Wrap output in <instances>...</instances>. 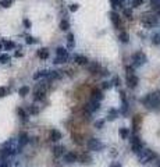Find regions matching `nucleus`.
<instances>
[{
  "label": "nucleus",
  "instance_id": "obj_5",
  "mask_svg": "<svg viewBox=\"0 0 160 167\" xmlns=\"http://www.w3.org/2000/svg\"><path fill=\"white\" fill-rule=\"evenodd\" d=\"M132 60H134V65H141L146 63V56L142 52H137L132 56Z\"/></svg>",
  "mask_w": 160,
  "mask_h": 167
},
{
  "label": "nucleus",
  "instance_id": "obj_42",
  "mask_svg": "<svg viewBox=\"0 0 160 167\" xmlns=\"http://www.w3.org/2000/svg\"><path fill=\"white\" fill-rule=\"evenodd\" d=\"M110 86H111V82H107V81H105L103 85H102V88H103V89H107V88H110Z\"/></svg>",
  "mask_w": 160,
  "mask_h": 167
},
{
  "label": "nucleus",
  "instance_id": "obj_47",
  "mask_svg": "<svg viewBox=\"0 0 160 167\" xmlns=\"http://www.w3.org/2000/svg\"><path fill=\"white\" fill-rule=\"evenodd\" d=\"M1 47H3V42H1V43H0V49H1Z\"/></svg>",
  "mask_w": 160,
  "mask_h": 167
},
{
  "label": "nucleus",
  "instance_id": "obj_11",
  "mask_svg": "<svg viewBox=\"0 0 160 167\" xmlns=\"http://www.w3.org/2000/svg\"><path fill=\"white\" fill-rule=\"evenodd\" d=\"M64 160H65V163H74L75 160H77V155H75L74 152L65 153L64 155Z\"/></svg>",
  "mask_w": 160,
  "mask_h": 167
},
{
  "label": "nucleus",
  "instance_id": "obj_18",
  "mask_svg": "<svg viewBox=\"0 0 160 167\" xmlns=\"http://www.w3.org/2000/svg\"><path fill=\"white\" fill-rule=\"evenodd\" d=\"M92 99H93V100H96V99L100 100V99H103V95H102V92H100L99 89H93V91H92Z\"/></svg>",
  "mask_w": 160,
  "mask_h": 167
},
{
  "label": "nucleus",
  "instance_id": "obj_20",
  "mask_svg": "<svg viewBox=\"0 0 160 167\" xmlns=\"http://www.w3.org/2000/svg\"><path fill=\"white\" fill-rule=\"evenodd\" d=\"M91 107H88L91 112H95V110H99V107H100V104H99V102L97 100H93L92 99V102H91V104H89Z\"/></svg>",
  "mask_w": 160,
  "mask_h": 167
},
{
  "label": "nucleus",
  "instance_id": "obj_17",
  "mask_svg": "<svg viewBox=\"0 0 160 167\" xmlns=\"http://www.w3.org/2000/svg\"><path fill=\"white\" fill-rule=\"evenodd\" d=\"M67 43H68V49H73L75 45V41H74V33H68L67 36Z\"/></svg>",
  "mask_w": 160,
  "mask_h": 167
},
{
  "label": "nucleus",
  "instance_id": "obj_7",
  "mask_svg": "<svg viewBox=\"0 0 160 167\" xmlns=\"http://www.w3.org/2000/svg\"><path fill=\"white\" fill-rule=\"evenodd\" d=\"M138 77L137 75H127V85L131 88V89H134V88H137V85H138Z\"/></svg>",
  "mask_w": 160,
  "mask_h": 167
},
{
  "label": "nucleus",
  "instance_id": "obj_8",
  "mask_svg": "<svg viewBox=\"0 0 160 167\" xmlns=\"http://www.w3.org/2000/svg\"><path fill=\"white\" fill-rule=\"evenodd\" d=\"M33 98H35V100H43L45 99V89H43V86H38L35 89Z\"/></svg>",
  "mask_w": 160,
  "mask_h": 167
},
{
  "label": "nucleus",
  "instance_id": "obj_38",
  "mask_svg": "<svg viewBox=\"0 0 160 167\" xmlns=\"http://www.w3.org/2000/svg\"><path fill=\"white\" fill-rule=\"evenodd\" d=\"M78 9H79V6H78L77 3H74V4H71V6H70V11H77Z\"/></svg>",
  "mask_w": 160,
  "mask_h": 167
},
{
  "label": "nucleus",
  "instance_id": "obj_39",
  "mask_svg": "<svg viewBox=\"0 0 160 167\" xmlns=\"http://www.w3.org/2000/svg\"><path fill=\"white\" fill-rule=\"evenodd\" d=\"M113 84H114L116 86H120V85H121V79H120L118 77H116V78L113 79Z\"/></svg>",
  "mask_w": 160,
  "mask_h": 167
},
{
  "label": "nucleus",
  "instance_id": "obj_3",
  "mask_svg": "<svg viewBox=\"0 0 160 167\" xmlns=\"http://www.w3.org/2000/svg\"><path fill=\"white\" fill-rule=\"evenodd\" d=\"M110 20H111V24L116 29H123V22H121V18L116 11H110Z\"/></svg>",
  "mask_w": 160,
  "mask_h": 167
},
{
  "label": "nucleus",
  "instance_id": "obj_35",
  "mask_svg": "<svg viewBox=\"0 0 160 167\" xmlns=\"http://www.w3.org/2000/svg\"><path fill=\"white\" fill-rule=\"evenodd\" d=\"M143 4V0H132V6L134 7H139Z\"/></svg>",
  "mask_w": 160,
  "mask_h": 167
},
{
  "label": "nucleus",
  "instance_id": "obj_1",
  "mask_svg": "<svg viewBox=\"0 0 160 167\" xmlns=\"http://www.w3.org/2000/svg\"><path fill=\"white\" fill-rule=\"evenodd\" d=\"M143 104L148 107V109H159L160 106V100H159V96H157V94H150L148 95L143 100Z\"/></svg>",
  "mask_w": 160,
  "mask_h": 167
},
{
  "label": "nucleus",
  "instance_id": "obj_24",
  "mask_svg": "<svg viewBox=\"0 0 160 167\" xmlns=\"http://www.w3.org/2000/svg\"><path fill=\"white\" fill-rule=\"evenodd\" d=\"M18 94H20V96H27V95L29 94V88L28 86H21L18 89Z\"/></svg>",
  "mask_w": 160,
  "mask_h": 167
},
{
  "label": "nucleus",
  "instance_id": "obj_22",
  "mask_svg": "<svg viewBox=\"0 0 160 167\" xmlns=\"http://www.w3.org/2000/svg\"><path fill=\"white\" fill-rule=\"evenodd\" d=\"M118 39L123 42V43H127V42H128V35H127V32H124V31L120 32V33H118Z\"/></svg>",
  "mask_w": 160,
  "mask_h": 167
},
{
  "label": "nucleus",
  "instance_id": "obj_27",
  "mask_svg": "<svg viewBox=\"0 0 160 167\" xmlns=\"http://www.w3.org/2000/svg\"><path fill=\"white\" fill-rule=\"evenodd\" d=\"M139 123H141V116H135L134 118V131H138L139 128Z\"/></svg>",
  "mask_w": 160,
  "mask_h": 167
},
{
  "label": "nucleus",
  "instance_id": "obj_16",
  "mask_svg": "<svg viewBox=\"0 0 160 167\" xmlns=\"http://www.w3.org/2000/svg\"><path fill=\"white\" fill-rule=\"evenodd\" d=\"M50 71H47V70H42V71H38V73L33 75V79H39V78H43V77H47Z\"/></svg>",
  "mask_w": 160,
  "mask_h": 167
},
{
  "label": "nucleus",
  "instance_id": "obj_2",
  "mask_svg": "<svg viewBox=\"0 0 160 167\" xmlns=\"http://www.w3.org/2000/svg\"><path fill=\"white\" fill-rule=\"evenodd\" d=\"M141 22L146 27V28H150L152 25H156L157 24V17L152 13H143L141 15Z\"/></svg>",
  "mask_w": 160,
  "mask_h": 167
},
{
  "label": "nucleus",
  "instance_id": "obj_43",
  "mask_svg": "<svg viewBox=\"0 0 160 167\" xmlns=\"http://www.w3.org/2000/svg\"><path fill=\"white\" fill-rule=\"evenodd\" d=\"M103 124H105V121H96V123H95L96 128H102V127H103Z\"/></svg>",
  "mask_w": 160,
  "mask_h": 167
},
{
  "label": "nucleus",
  "instance_id": "obj_4",
  "mask_svg": "<svg viewBox=\"0 0 160 167\" xmlns=\"http://www.w3.org/2000/svg\"><path fill=\"white\" fill-rule=\"evenodd\" d=\"M88 148L91 149V150H102L105 145L99 141V139H95V138H92L89 142H88Z\"/></svg>",
  "mask_w": 160,
  "mask_h": 167
},
{
  "label": "nucleus",
  "instance_id": "obj_19",
  "mask_svg": "<svg viewBox=\"0 0 160 167\" xmlns=\"http://www.w3.org/2000/svg\"><path fill=\"white\" fill-rule=\"evenodd\" d=\"M3 47L6 49V50H11V49H14L15 47V43L11 41H4L3 42Z\"/></svg>",
  "mask_w": 160,
  "mask_h": 167
},
{
  "label": "nucleus",
  "instance_id": "obj_26",
  "mask_svg": "<svg viewBox=\"0 0 160 167\" xmlns=\"http://www.w3.org/2000/svg\"><path fill=\"white\" fill-rule=\"evenodd\" d=\"M17 114L21 117V120H24V121L27 120V113H25V110H24V109L18 107V109H17Z\"/></svg>",
  "mask_w": 160,
  "mask_h": 167
},
{
  "label": "nucleus",
  "instance_id": "obj_10",
  "mask_svg": "<svg viewBox=\"0 0 160 167\" xmlns=\"http://www.w3.org/2000/svg\"><path fill=\"white\" fill-rule=\"evenodd\" d=\"M50 139L54 141V142L60 141V139H61V132H60L59 130H52V131H50Z\"/></svg>",
  "mask_w": 160,
  "mask_h": 167
},
{
  "label": "nucleus",
  "instance_id": "obj_34",
  "mask_svg": "<svg viewBox=\"0 0 160 167\" xmlns=\"http://www.w3.org/2000/svg\"><path fill=\"white\" fill-rule=\"evenodd\" d=\"M25 42H27L28 45H33V43H36V39H33L32 36H27V38H25Z\"/></svg>",
  "mask_w": 160,
  "mask_h": 167
},
{
  "label": "nucleus",
  "instance_id": "obj_6",
  "mask_svg": "<svg viewBox=\"0 0 160 167\" xmlns=\"http://www.w3.org/2000/svg\"><path fill=\"white\" fill-rule=\"evenodd\" d=\"M131 146H132V150L135 153H139V150L142 149V144H141V139H139L138 136H134L131 139Z\"/></svg>",
  "mask_w": 160,
  "mask_h": 167
},
{
  "label": "nucleus",
  "instance_id": "obj_15",
  "mask_svg": "<svg viewBox=\"0 0 160 167\" xmlns=\"http://www.w3.org/2000/svg\"><path fill=\"white\" fill-rule=\"evenodd\" d=\"M88 70H89V73L91 74H96L99 70H100V65H99L97 63H92V64L88 67Z\"/></svg>",
  "mask_w": 160,
  "mask_h": 167
},
{
  "label": "nucleus",
  "instance_id": "obj_9",
  "mask_svg": "<svg viewBox=\"0 0 160 167\" xmlns=\"http://www.w3.org/2000/svg\"><path fill=\"white\" fill-rule=\"evenodd\" d=\"M74 61L77 63V64H81V65H85V64H88V59H86L85 56H82V54H74Z\"/></svg>",
  "mask_w": 160,
  "mask_h": 167
},
{
  "label": "nucleus",
  "instance_id": "obj_32",
  "mask_svg": "<svg viewBox=\"0 0 160 167\" xmlns=\"http://www.w3.org/2000/svg\"><path fill=\"white\" fill-rule=\"evenodd\" d=\"M152 43L156 45V46H159L160 45V35H155V36L152 38Z\"/></svg>",
  "mask_w": 160,
  "mask_h": 167
},
{
  "label": "nucleus",
  "instance_id": "obj_36",
  "mask_svg": "<svg viewBox=\"0 0 160 167\" xmlns=\"http://www.w3.org/2000/svg\"><path fill=\"white\" fill-rule=\"evenodd\" d=\"M22 24H24V27H25V28H28V29L31 28V21L28 20V18H25V20L22 21Z\"/></svg>",
  "mask_w": 160,
  "mask_h": 167
},
{
  "label": "nucleus",
  "instance_id": "obj_28",
  "mask_svg": "<svg viewBox=\"0 0 160 167\" xmlns=\"http://www.w3.org/2000/svg\"><path fill=\"white\" fill-rule=\"evenodd\" d=\"M11 4H13V0H0V6H1V7H4V9L10 7Z\"/></svg>",
  "mask_w": 160,
  "mask_h": 167
},
{
  "label": "nucleus",
  "instance_id": "obj_30",
  "mask_svg": "<svg viewBox=\"0 0 160 167\" xmlns=\"http://www.w3.org/2000/svg\"><path fill=\"white\" fill-rule=\"evenodd\" d=\"M120 134H121V136H123L124 139H127V138H128V134H129V131H128L127 128H121V130H120Z\"/></svg>",
  "mask_w": 160,
  "mask_h": 167
},
{
  "label": "nucleus",
  "instance_id": "obj_14",
  "mask_svg": "<svg viewBox=\"0 0 160 167\" xmlns=\"http://www.w3.org/2000/svg\"><path fill=\"white\" fill-rule=\"evenodd\" d=\"M64 150H65V149H64V146H54L53 148V155L56 157H59V156H61V155L64 153Z\"/></svg>",
  "mask_w": 160,
  "mask_h": 167
},
{
  "label": "nucleus",
  "instance_id": "obj_44",
  "mask_svg": "<svg viewBox=\"0 0 160 167\" xmlns=\"http://www.w3.org/2000/svg\"><path fill=\"white\" fill-rule=\"evenodd\" d=\"M0 167H10V166H9V163H7V162H3V163L0 164Z\"/></svg>",
  "mask_w": 160,
  "mask_h": 167
},
{
  "label": "nucleus",
  "instance_id": "obj_33",
  "mask_svg": "<svg viewBox=\"0 0 160 167\" xmlns=\"http://www.w3.org/2000/svg\"><path fill=\"white\" fill-rule=\"evenodd\" d=\"M67 61V59H64V57H59V56H57V57H56V59H54V64H61V63H65Z\"/></svg>",
  "mask_w": 160,
  "mask_h": 167
},
{
  "label": "nucleus",
  "instance_id": "obj_21",
  "mask_svg": "<svg viewBox=\"0 0 160 167\" xmlns=\"http://www.w3.org/2000/svg\"><path fill=\"white\" fill-rule=\"evenodd\" d=\"M27 112H28L29 114H38V113H39V109H38L36 106L31 104V106H28V107H27Z\"/></svg>",
  "mask_w": 160,
  "mask_h": 167
},
{
  "label": "nucleus",
  "instance_id": "obj_25",
  "mask_svg": "<svg viewBox=\"0 0 160 167\" xmlns=\"http://www.w3.org/2000/svg\"><path fill=\"white\" fill-rule=\"evenodd\" d=\"M27 142H28V135H27L25 132H22L21 135H20V146L25 145Z\"/></svg>",
  "mask_w": 160,
  "mask_h": 167
},
{
  "label": "nucleus",
  "instance_id": "obj_45",
  "mask_svg": "<svg viewBox=\"0 0 160 167\" xmlns=\"http://www.w3.org/2000/svg\"><path fill=\"white\" fill-rule=\"evenodd\" d=\"M15 56H17V57H21L22 53H21V52H17V53H15Z\"/></svg>",
  "mask_w": 160,
  "mask_h": 167
},
{
  "label": "nucleus",
  "instance_id": "obj_31",
  "mask_svg": "<svg viewBox=\"0 0 160 167\" xmlns=\"http://www.w3.org/2000/svg\"><path fill=\"white\" fill-rule=\"evenodd\" d=\"M10 61V56L9 54H1L0 56V63H9Z\"/></svg>",
  "mask_w": 160,
  "mask_h": 167
},
{
  "label": "nucleus",
  "instance_id": "obj_46",
  "mask_svg": "<svg viewBox=\"0 0 160 167\" xmlns=\"http://www.w3.org/2000/svg\"><path fill=\"white\" fill-rule=\"evenodd\" d=\"M111 167H120V166H118V164H113V166H111Z\"/></svg>",
  "mask_w": 160,
  "mask_h": 167
},
{
  "label": "nucleus",
  "instance_id": "obj_37",
  "mask_svg": "<svg viewBox=\"0 0 160 167\" xmlns=\"http://www.w3.org/2000/svg\"><path fill=\"white\" fill-rule=\"evenodd\" d=\"M125 71H127V75H132V74H134V67L127 65V67H125Z\"/></svg>",
  "mask_w": 160,
  "mask_h": 167
},
{
  "label": "nucleus",
  "instance_id": "obj_40",
  "mask_svg": "<svg viewBox=\"0 0 160 167\" xmlns=\"http://www.w3.org/2000/svg\"><path fill=\"white\" fill-rule=\"evenodd\" d=\"M6 92H7V89H6L4 86H0V98H3V96L6 95Z\"/></svg>",
  "mask_w": 160,
  "mask_h": 167
},
{
  "label": "nucleus",
  "instance_id": "obj_41",
  "mask_svg": "<svg viewBox=\"0 0 160 167\" xmlns=\"http://www.w3.org/2000/svg\"><path fill=\"white\" fill-rule=\"evenodd\" d=\"M73 141H75L77 144H81V142H82V141L79 139V135H74V134H73Z\"/></svg>",
  "mask_w": 160,
  "mask_h": 167
},
{
  "label": "nucleus",
  "instance_id": "obj_13",
  "mask_svg": "<svg viewBox=\"0 0 160 167\" xmlns=\"http://www.w3.org/2000/svg\"><path fill=\"white\" fill-rule=\"evenodd\" d=\"M38 57H39L41 60H46V59L49 57V50L45 49V47H43V49H39V50H38Z\"/></svg>",
  "mask_w": 160,
  "mask_h": 167
},
{
  "label": "nucleus",
  "instance_id": "obj_29",
  "mask_svg": "<svg viewBox=\"0 0 160 167\" xmlns=\"http://www.w3.org/2000/svg\"><path fill=\"white\" fill-rule=\"evenodd\" d=\"M124 15H125L127 20H132V11L129 9H124Z\"/></svg>",
  "mask_w": 160,
  "mask_h": 167
},
{
  "label": "nucleus",
  "instance_id": "obj_12",
  "mask_svg": "<svg viewBox=\"0 0 160 167\" xmlns=\"http://www.w3.org/2000/svg\"><path fill=\"white\" fill-rule=\"evenodd\" d=\"M56 54L59 57H64V59H68V50L65 47H57L56 49Z\"/></svg>",
  "mask_w": 160,
  "mask_h": 167
},
{
  "label": "nucleus",
  "instance_id": "obj_23",
  "mask_svg": "<svg viewBox=\"0 0 160 167\" xmlns=\"http://www.w3.org/2000/svg\"><path fill=\"white\" fill-rule=\"evenodd\" d=\"M70 28V22L67 20H61V22H60V29L61 31H67Z\"/></svg>",
  "mask_w": 160,
  "mask_h": 167
}]
</instances>
